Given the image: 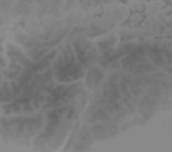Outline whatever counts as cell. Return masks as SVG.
<instances>
[{"label": "cell", "instance_id": "1", "mask_svg": "<svg viewBox=\"0 0 172 152\" xmlns=\"http://www.w3.org/2000/svg\"><path fill=\"white\" fill-rule=\"evenodd\" d=\"M51 76H52V71L51 70H49L45 73L36 76V78L42 81H48L51 78Z\"/></svg>", "mask_w": 172, "mask_h": 152}, {"label": "cell", "instance_id": "2", "mask_svg": "<svg viewBox=\"0 0 172 152\" xmlns=\"http://www.w3.org/2000/svg\"><path fill=\"white\" fill-rule=\"evenodd\" d=\"M155 56H156V57L154 58V60L155 63L158 65H162L163 63V61H164L162 57L158 54L157 55H155Z\"/></svg>", "mask_w": 172, "mask_h": 152}, {"label": "cell", "instance_id": "3", "mask_svg": "<svg viewBox=\"0 0 172 152\" xmlns=\"http://www.w3.org/2000/svg\"><path fill=\"white\" fill-rule=\"evenodd\" d=\"M12 88H13V91L15 93H18L20 91V89L19 86L16 84V83H12Z\"/></svg>", "mask_w": 172, "mask_h": 152}]
</instances>
